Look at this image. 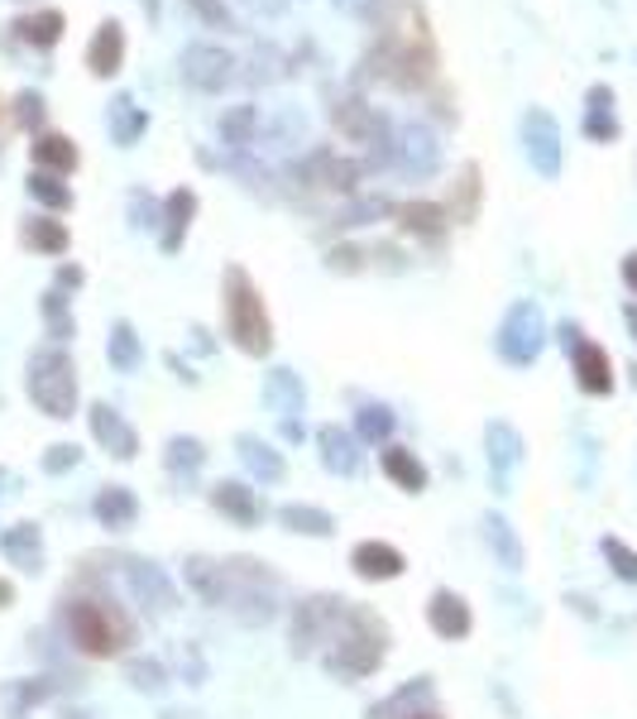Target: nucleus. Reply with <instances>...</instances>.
<instances>
[{
    "mask_svg": "<svg viewBox=\"0 0 637 719\" xmlns=\"http://www.w3.org/2000/svg\"><path fill=\"white\" fill-rule=\"evenodd\" d=\"M24 188H30V198L38 206H48V212H68V206H72V188L58 173H38V168H34Z\"/></svg>",
    "mask_w": 637,
    "mask_h": 719,
    "instance_id": "nucleus-43",
    "label": "nucleus"
},
{
    "mask_svg": "<svg viewBox=\"0 0 637 719\" xmlns=\"http://www.w3.org/2000/svg\"><path fill=\"white\" fill-rule=\"evenodd\" d=\"M255 130H259V111H255V106H235V111L221 115V139L235 144V149L255 144Z\"/></svg>",
    "mask_w": 637,
    "mask_h": 719,
    "instance_id": "nucleus-45",
    "label": "nucleus"
},
{
    "mask_svg": "<svg viewBox=\"0 0 637 719\" xmlns=\"http://www.w3.org/2000/svg\"><path fill=\"white\" fill-rule=\"evenodd\" d=\"M63 633H68V643L91 662L121 658V652L139 638L135 619H130L105 591H91V581H82V591H72L63 599Z\"/></svg>",
    "mask_w": 637,
    "mask_h": 719,
    "instance_id": "nucleus-1",
    "label": "nucleus"
},
{
    "mask_svg": "<svg viewBox=\"0 0 637 719\" xmlns=\"http://www.w3.org/2000/svg\"><path fill=\"white\" fill-rule=\"evenodd\" d=\"M585 135L608 144L618 135V115H614V91L608 87H590V106H585Z\"/></svg>",
    "mask_w": 637,
    "mask_h": 719,
    "instance_id": "nucleus-39",
    "label": "nucleus"
},
{
    "mask_svg": "<svg viewBox=\"0 0 637 719\" xmlns=\"http://www.w3.org/2000/svg\"><path fill=\"white\" fill-rule=\"evenodd\" d=\"M298 178H308L312 188H331V192H350L355 188V178H360V168L355 164H345L340 154H331V149H316L308 168H298Z\"/></svg>",
    "mask_w": 637,
    "mask_h": 719,
    "instance_id": "nucleus-28",
    "label": "nucleus"
},
{
    "mask_svg": "<svg viewBox=\"0 0 637 719\" xmlns=\"http://www.w3.org/2000/svg\"><path fill=\"white\" fill-rule=\"evenodd\" d=\"M393 164L403 168L407 178H432L442 168V144L427 125H403L393 139Z\"/></svg>",
    "mask_w": 637,
    "mask_h": 719,
    "instance_id": "nucleus-14",
    "label": "nucleus"
},
{
    "mask_svg": "<svg viewBox=\"0 0 637 719\" xmlns=\"http://www.w3.org/2000/svg\"><path fill=\"white\" fill-rule=\"evenodd\" d=\"M20 240L30 245V250L63 255V250H68V226H63V221H53V216H34V221H24Z\"/></svg>",
    "mask_w": 637,
    "mask_h": 719,
    "instance_id": "nucleus-41",
    "label": "nucleus"
},
{
    "mask_svg": "<svg viewBox=\"0 0 637 719\" xmlns=\"http://www.w3.org/2000/svg\"><path fill=\"white\" fill-rule=\"evenodd\" d=\"M249 5H255V10H269V15H278V10H283L288 0H249Z\"/></svg>",
    "mask_w": 637,
    "mask_h": 719,
    "instance_id": "nucleus-59",
    "label": "nucleus"
},
{
    "mask_svg": "<svg viewBox=\"0 0 637 719\" xmlns=\"http://www.w3.org/2000/svg\"><path fill=\"white\" fill-rule=\"evenodd\" d=\"M474 206H480V168L466 164V168H460V188H450L446 216H450V221H470Z\"/></svg>",
    "mask_w": 637,
    "mask_h": 719,
    "instance_id": "nucleus-44",
    "label": "nucleus"
},
{
    "mask_svg": "<svg viewBox=\"0 0 637 719\" xmlns=\"http://www.w3.org/2000/svg\"><path fill=\"white\" fill-rule=\"evenodd\" d=\"M350 571L360 575V581H369V585L398 581V575L407 571V557L398 552L393 542H383V538H365V542L350 547Z\"/></svg>",
    "mask_w": 637,
    "mask_h": 719,
    "instance_id": "nucleus-16",
    "label": "nucleus"
},
{
    "mask_svg": "<svg viewBox=\"0 0 637 719\" xmlns=\"http://www.w3.org/2000/svg\"><path fill=\"white\" fill-rule=\"evenodd\" d=\"M326 269H336V273H360V269H365V255L355 250V245H336V250L326 255Z\"/></svg>",
    "mask_w": 637,
    "mask_h": 719,
    "instance_id": "nucleus-51",
    "label": "nucleus"
},
{
    "mask_svg": "<svg viewBox=\"0 0 637 719\" xmlns=\"http://www.w3.org/2000/svg\"><path fill=\"white\" fill-rule=\"evenodd\" d=\"M561 346L570 350L580 394H590V398L614 394V360H608V350L600 341H585V332H580L575 322H561Z\"/></svg>",
    "mask_w": 637,
    "mask_h": 719,
    "instance_id": "nucleus-8",
    "label": "nucleus"
},
{
    "mask_svg": "<svg viewBox=\"0 0 637 719\" xmlns=\"http://www.w3.org/2000/svg\"><path fill=\"white\" fill-rule=\"evenodd\" d=\"M484 451H489V480H494V494H509V480L513 470L523 465V431L513 423H484Z\"/></svg>",
    "mask_w": 637,
    "mask_h": 719,
    "instance_id": "nucleus-13",
    "label": "nucleus"
},
{
    "mask_svg": "<svg viewBox=\"0 0 637 719\" xmlns=\"http://www.w3.org/2000/svg\"><path fill=\"white\" fill-rule=\"evenodd\" d=\"M623 317H628V332H633V341H637V307H628Z\"/></svg>",
    "mask_w": 637,
    "mask_h": 719,
    "instance_id": "nucleus-61",
    "label": "nucleus"
},
{
    "mask_svg": "<svg viewBox=\"0 0 637 719\" xmlns=\"http://www.w3.org/2000/svg\"><path fill=\"white\" fill-rule=\"evenodd\" d=\"M350 614H355V599H345V595H308V599H298L293 633H288L293 658H322V652L345 633Z\"/></svg>",
    "mask_w": 637,
    "mask_h": 719,
    "instance_id": "nucleus-6",
    "label": "nucleus"
},
{
    "mask_svg": "<svg viewBox=\"0 0 637 719\" xmlns=\"http://www.w3.org/2000/svg\"><path fill=\"white\" fill-rule=\"evenodd\" d=\"M365 441L355 437L350 427H340V423H326V427H316V451H322V465L331 470V475H360V465H365Z\"/></svg>",
    "mask_w": 637,
    "mask_h": 719,
    "instance_id": "nucleus-17",
    "label": "nucleus"
},
{
    "mask_svg": "<svg viewBox=\"0 0 637 719\" xmlns=\"http://www.w3.org/2000/svg\"><path fill=\"white\" fill-rule=\"evenodd\" d=\"M125 63V24L121 20H101L97 34L87 44V68L91 77H115Z\"/></svg>",
    "mask_w": 637,
    "mask_h": 719,
    "instance_id": "nucleus-24",
    "label": "nucleus"
},
{
    "mask_svg": "<svg viewBox=\"0 0 637 719\" xmlns=\"http://www.w3.org/2000/svg\"><path fill=\"white\" fill-rule=\"evenodd\" d=\"M600 552H604V561H608V571L618 575V581H628V585H637V552L623 538H604L600 542Z\"/></svg>",
    "mask_w": 637,
    "mask_h": 719,
    "instance_id": "nucleus-46",
    "label": "nucleus"
},
{
    "mask_svg": "<svg viewBox=\"0 0 637 719\" xmlns=\"http://www.w3.org/2000/svg\"><path fill=\"white\" fill-rule=\"evenodd\" d=\"M0 557H5L15 571H24V575H38V571H44V528L30 523V518L0 528Z\"/></svg>",
    "mask_w": 637,
    "mask_h": 719,
    "instance_id": "nucleus-18",
    "label": "nucleus"
},
{
    "mask_svg": "<svg viewBox=\"0 0 637 719\" xmlns=\"http://www.w3.org/2000/svg\"><path fill=\"white\" fill-rule=\"evenodd\" d=\"M484 542H489V552H494V561L509 575H517L523 571V561H527V552H523V538H517V528L503 514H494V508H489L484 514Z\"/></svg>",
    "mask_w": 637,
    "mask_h": 719,
    "instance_id": "nucleus-26",
    "label": "nucleus"
},
{
    "mask_svg": "<svg viewBox=\"0 0 637 719\" xmlns=\"http://www.w3.org/2000/svg\"><path fill=\"white\" fill-rule=\"evenodd\" d=\"M91 518L111 532H125L139 523V494L130 485H101L97 499H91Z\"/></svg>",
    "mask_w": 637,
    "mask_h": 719,
    "instance_id": "nucleus-22",
    "label": "nucleus"
},
{
    "mask_svg": "<svg viewBox=\"0 0 637 719\" xmlns=\"http://www.w3.org/2000/svg\"><path fill=\"white\" fill-rule=\"evenodd\" d=\"M105 130H111V139L121 144V149H130L144 130H149V115H144V106H135V97H115L111 106H105Z\"/></svg>",
    "mask_w": 637,
    "mask_h": 719,
    "instance_id": "nucleus-34",
    "label": "nucleus"
},
{
    "mask_svg": "<svg viewBox=\"0 0 637 719\" xmlns=\"http://www.w3.org/2000/svg\"><path fill=\"white\" fill-rule=\"evenodd\" d=\"M164 360H168V370H172V374H178V379H182V384H197V374H192V364H182L178 356H164Z\"/></svg>",
    "mask_w": 637,
    "mask_h": 719,
    "instance_id": "nucleus-56",
    "label": "nucleus"
},
{
    "mask_svg": "<svg viewBox=\"0 0 637 719\" xmlns=\"http://www.w3.org/2000/svg\"><path fill=\"white\" fill-rule=\"evenodd\" d=\"M235 456H241V465L259 480V485H283L288 480L283 451H273L264 437H255V431H241V437H235Z\"/></svg>",
    "mask_w": 637,
    "mask_h": 719,
    "instance_id": "nucleus-20",
    "label": "nucleus"
},
{
    "mask_svg": "<svg viewBox=\"0 0 637 719\" xmlns=\"http://www.w3.org/2000/svg\"><path fill=\"white\" fill-rule=\"evenodd\" d=\"M628 379H633V389H637V364H633V370H628Z\"/></svg>",
    "mask_w": 637,
    "mask_h": 719,
    "instance_id": "nucleus-63",
    "label": "nucleus"
},
{
    "mask_svg": "<svg viewBox=\"0 0 637 719\" xmlns=\"http://www.w3.org/2000/svg\"><path fill=\"white\" fill-rule=\"evenodd\" d=\"M206 499L216 514H225L235 523V528H255V523L264 518V504H259V494L245 485V480H216V485L206 490Z\"/></svg>",
    "mask_w": 637,
    "mask_h": 719,
    "instance_id": "nucleus-19",
    "label": "nucleus"
},
{
    "mask_svg": "<svg viewBox=\"0 0 637 719\" xmlns=\"http://www.w3.org/2000/svg\"><path fill=\"white\" fill-rule=\"evenodd\" d=\"M87 283V269L82 265H58V279H53V288H82Z\"/></svg>",
    "mask_w": 637,
    "mask_h": 719,
    "instance_id": "nucleus-53",
    "label": "nucleus"
},
{
    "mask_svg": "<svg viewBox=\"0 0 637 719\" xmlns=\"http://www.w3.org/2000/svg\"><path fill=\"white\" fill-rule=\"evenodd\" d=\"M63 30H68L63 10H34V15H20L15 20L20 44H30V48H53L63 38Z\"/></svg>",
    "mask_w": 637,
    "mask_h": 719,
    "instance_id": "nucleus-36",
    "label": "nucleus"
},
{
    "mask_svg": "<svg viewBox=\"0 0 637 719\" xmlns=\"http://www.w3.org/2000/svg\"><path fill=\"white\" fill-rule=\"evenodd\" d=\"M105 360H111V370H121V374L139 370L144 346H139V336H135V326H130V322H111V336H105Z\"/></svg>",
    "mask_w": 637,
    "mask_h": 719,
    "instance_id": "nucleus-38",
    "label": "nucleus"
},
{
    "mask_svg": "<svg viewBox=\"0 0 637 719\" xmlns=\"http://www.w3.org/2000/svg\"><path fill=\"white\" fill-rule=\"evenodd\" d=\"M389 212H393L389 198H360V202L345 206V212H336V226H369V221H379Z\"/></svg>",
    "mask_w": 637,
    "mask_h": 719,
    "instance_id": "nucleus-47",
    "label": "nucleus"
},
{
    "mask_svg": "<svg viewBox=\"0 0 637 719\" xmlns=\"http://www.w3.org/2000/svg\"><path fill=\"white\" fill-rule=\"evenodd\" d=\"M427 623L436 638L460 643V638H470V629H474V609L460 591H446L442 585V591H432V599H427Z\"/></svg>",
    "mask_w": 637,
    "mask_h": 719,
    "instance_id": "nucleus-15",
    "label": "nucleus"
},
{
    "mask_svg": "<svg viewBox=\"0 0 637 719\" xmlns=\"http://www.w3.org/2000/svg\"><path fill=\"white\" fill-rule=\"evenodd\" d=\"M30 159H34L38 173H58L63 178V173H72V168L82 164V154H77V144L68 135H53L48 130V135H38L30 144Z\"/></svg>",
    "mask_w": 637,
    "mask_h": 719,
    "instance_id": "nucleus-32",
    "label": "nucleus"
},
{
    "mask_svg": "<svg viewBox=\"0 0 637 719\" xmlns=\"http://www.w3.org/2000/svg\"><path fill=\"white\" fill-rule=\"evenodd\" d=\"M182 82L197 87V91H225L235 82V54L231 48H221V44H192V48H182Z\"/></svg>",
    "mask_w": 637,
    "mask_h": 719,
    "instance_id": "nucleus-10",
    "label": "nucleus"
},
{
    "mask_svg": "<svg viewBox=\"0 0 637 719\" xmlns=\"http://www.w3.org/2000/svg\"><path fill=\"white\" fill-rule=\"evenodd\" d=\"M623 283L633 288V297H637V250L633 255H623Z\"/></svg>",
    "mask_w": 637,
    "mask_h": 719,
    "instance_id": "nucleus-55",
    "label": "nucleus"
},
{
    "mask_svg": "<svg viewBox=\"0 0 637 719\" xmlns=\"http://www.w3.org/2000/svg\"><path fill=\"white\" fill-rule=\"evenodd\" d=\"M541 346H547V317H541V307L533 297H517V303L503 312V322L494 332L499 360L513 364V370H527V364H537Z\"/></svg>",
    "mask_w": 637,
    "mask_h": 719,
    "instance_id": "nucleus-7",
    "label": "nucleus"
},
{
    "mask_svg": "<svg viewBox=\"0 0 637 719\" xmlns=\"http://www.w3.org/2000/svg\"><path fill=\"white\" fill-rule=\"evenodd\" d=\"M398 231L436 245L450 231V216H446V206H436V202H407V206H398Z\"/></svg>",
    "mask_w": 637,
    "mask_h": 719,
    "instance_id": "nucleus-30",
    "label": "nucleus"
},
{
    "mask_svg": "<svg viewBox=\"0 0 637 719\" xmlns=\"http://www.w3.org/2000/svg\"><path fill=\"white\" fill-rule=\"evenodd\" d=\"M164 465H168V475L172 480H197L202 475V465H206V441L202 437H168L164 441Z\"/></svg>",
    "mask_w": 637,
    "mask_h": 719,
    "instance_id": "nucleus-33",
    "label": "nucleus"
},
{
    "mask_svg": "<svg viewBox=\"0 0 637 719\" xmlns=\"http://www.w3.org/2000/svg\"><path fill=\"white\" fill-rule=\"evenodd\" d=\"M24 389H30V403L53 423H68L77 413V398H82V389H77V364L63 346H38L30 364H24Z\"/></svg>",
    "mask_w": 637,
    "mask_h": 719,
    "instance_id": "nucleus-4",
    "label": "nucleus"
},
{
    "mask_svg": "<svg viewBox=\"0 0 637 719\" xmlns=\"http://www.w3.org/2000/svg\"><path fill=\"white\" fill-rule=\"evenodd\" d=\"M125 682L139 690V696H164L168 690V666L158 658H125Z\"/></svg>",
    "mask_w": 637,
    "mask_h": 719,
    "instance_id": "nucleus-42",
    "label": "nucleus"
},
{
    "mask_svg": "<svg viewBox=\"0 0 637 719\" xmlns=\"http://www.w3.org/2000/svg\"><path fill=\"white\" fill-rule=\"evenodd\" d=\"M5 494H10V470L0 465V504H5Z\"/></svg>",
    "mask_w": 637,
    "mask_h": 719,
    "instance_id": "nucleus-60",
    "label": "nucleus"
},
{
    "mask_svg": "<svg viewBox=\"0 0 637 719\" xmlns=\"http://www.w3.org/2000/svg\"><path fill=\"white\" fill-rule=\"evenodd\" d=\"M379 470H383V475H389L403 494H422V490H427V480H432V475H427V465L417 461V451L393 447V441L379 451Z\"/></svg>",
    "mask_w": 637,
    "mask_h": 719,
    "instance_id": "nucleus-29",
    "label": "nucleus"
},
{
    "mask_svg": "<svg viewBox=\"0 0 637 719\" xmlns=\"http://www.w3.org/2000/svg\"><path fill=\"white\" fill-rule=\"evenodd\" d=\"M264 403H269L278 417L308 413V384H302V374L288 370V364H273V370L264 374Z\"/></svg>",
    "mask_w": 637,
    "mask_h": 719,
    "instance_id": "nucleus-23",
    "label": "nucleus"
},
{
    "mask_svg": "<svg viewBox=\"0 0 637 719\" xmlns=\"http://www.w3.org/2000/svg\"><path fill=\"white\" fill-rule=\"evenodd\" d=\"M87 427H91V437H97V447L111 451L115 461H135L139 456V431L130 427V417L121 408H111V403H91Z\"/></svg>",
    "mask_w": 637,
    "mask_h": 719,
    "instance_id": "nucleus-12",
    "label": "nucleus"
},
{
    "mask_svg": "<svg viewBox=\"0 0 637 719\" xmlns=\"http://www.w3.org/2000/svg\"><path fill=\"white\" fill-rule=\"evenodd\" d=\"M278 523H283L288 532H298V538H331V532H336V518L316 504H283L278 508Z\"/></svg>",
    "mask_w": 637,
    "mask_h": 719,
    "instance_id": "nucleus-35",
    "label": "nucleus"
},
{
    "mask_svg": "<svg viewBox=\"0 0 637 719\" xmlns=\"http://www.w3.org/2000/svg\"><path fill=\"white\" fill-rule=\"evenodd\" d=\"M225 599L221 609H231L245 629H264L278 614V575L255 557H225Z\"/></svg>",
    "mask_w": 637,
    "mask_h": 719,
    "instance_id": "nucleus-5",
    "label": "nucleus"
},
{
    "mask_svg": "<svg viewBox=\"0 0 637 719\" xmlns=\"http://www.w3.org/2000/svg\"><path fill=\"white\" fill-rule=\"evenodd\" d=\"M192 10L202 20H211V24H221V30H231V10H225L221 0H192Z\"/></svg>",
    "mask_w": 637,
    "mask_h": 719,
    "instance_id": "nucleus-52",
    "label": "nucleus"
},
{
    "mask_svg": "<svg viewBox=\"0 0 637 719\" xmlns=\"http://www.w3.org/2000/svg\"><path fill=\"white\" fill-rule=\"evenodd\" d=\"M10 605H15V585L0 581V609H10Z\"/></svg>",
    "mask_w": 637,
    "mask_h": 719,
    "instance_id": "nucleus-58",
    "label": "nucleus"
},
{
    "mask_svg": "<svg viewBox=\"0 0 637 719\" xmlns=\"http://www.w3.org/2000/svg\"><path fill=\"white\" fill-rule=\"evenodd\" d=\"M432 696H436L432 676H417V682H403L393 696H383V700L369 705L365 719H413L422 710H432Z\"/></svg>",
    "mask_w": 637,
    "mask_h": 719,
    "instance_id": "nucleus-21",
    "label": "nucleus"
},
{
    "mask_svg": "<svg viewBox=\"0 0 637 719\" xmlns=\"http://www.w3.org/2000/svg\"><path fill=\"white\" fill-rule=\"evenodd\" d=\"M336 5L345 10V15H375L379 0H336Z\"/></svg>",
    "mask_w": 637,
    "mask_h": 719,
    "instance_id": "nucleus-54",
    "label": "nucleus"
},
{
    "mask_svg": "<svg viewBox=\"0 0 637 719\" xmlns=\"http://www.w3.org/2000/svg\"><path fill=\"white\" fill-rule=\"evenodd\" d=\"M221 312H225V336L231 346L249 360H264L273 350V322H269V307H264L255 279L231 265L221 273Z\"/></svg>",
    "mask_w": 637,
    "mask_h": 719,
    "instance_id": "nucleus-2",
    "label": "nucleus"
},
{
    "mask_svg": "<svg viewBox=\"0 0 637 719\" xmlns=\"http://www.w3.org/2000/svg\"><path fill=\"white\" fill-rule=\"evenodd\" d=\"M413 719H442V715H436V710H422V715H413Z\"/></svg>",
    "mask_w": 637,
    "mask_h": 719,
    "instance_id": "nucleus-62",
    "label": "nucleus"
},
{
    "mask_svg": "<svg viewBox=\"0 0 637 719\" xmlns=\"http://www.w3.org/2000/svg\"><path fill=\"white\" fill-rule=\"evenodd\" d=\"M355 437L365 441V447H389V437L398 431V417L389 403H360V413H355Z\"/></svg>",
    "mask_w": 637,
    "mask_h": 719,
    "instance_id": "nucleus-37",
    "label": "nucleus"
},
{
    "mask_svg": "<svg viewBox=\"0 0 637 719\" xmlns=\"http://www.w3.org/2000/svg\"><path fill=\"white\" fill-rule=\"evenodd\" d=\"M523 149H527V164H533L541 178L561 173V125L551 121V111L533 106L523 115Z\"/></svg>",
    "mask_w": 637,
    "mask_h": 719,
    "instance_id": "nucleus-11",
    "label": "nucleus"
},
{
    "mask_svg": "<svg viewBox=\"0 0 637 719\" xmlns=\"http://www.w3.org/2000/svg\"><path fill=\"white\" fill-rule=\"evenodd\" d=\"M130 216H135L139 231H158V221H164V206L149 202V192H130Z\"/></svg>",
    "mask_w": 637,
    "mask_h": 719,
    "instance_id": "nucleus-49",
    "label": "nucleus"
},
{
    "mask_svg": "<svg viewBox=\"0 0 637 719\" xmlns=\"http://www.w3.org/2000/svg\"><path fill=\"white\" fill-rule=\"evenodd\" d=\"M383 658H389V629H383L375 609L355 605L345 633L322 652V666L331 676H340V682H365V676H375L383 666Z\"/></svg>",
    "mask_w": 637,
    "mask_h": 719,
    "instance_id": "nucleus-3",
    "label": "nucleus"
},
{
    "mask_svg": "<svg viewBox=\"0 0 637 719\" xmlns=\"http://www.w3.org/2000/svg\"><path fill=\"white\" fill-rule=\"evenodd\" d=\"M192 216H197V192L192 188H172L168 202H164V221H158V245H164V255L182 250Z\"/></svg>",
    "mask_w": 637,
    "mask_h": 719,
    "instance_id": "nucleus-25",
    "label": "nucleus"
},
{
    "mask_svg": "<svg viewBox=\"0 0 637 719\" xmlns=\"http://www.w3.org/2000/svg\"><path fill=\"white\" fill-rule=\"evenodd\" d=\"M283 437H288V441H302V437H308V427H302L298 417H283Z\"/></svg>",
    "mask_w": 637,
    "mask_h": 719,
    "instance_id": "nucleus-57",
    "label": "nucleus"
},
{
    "mask_svg": "<svg viewBox=\"0 0 637 719\" xmlns=\"http://www.w3.org/2000/svg\"><path fill=\"white\" fill-rule=\"evenodd\" d=\"M53 696H63V682L58 676H20V682L5 686V715L10 719H24L38 705H48Z\"/></svg>",
    "mask_w": 637,
    "mask_h": 719,
    "instance_id": "nucleus-27",
    "label": "nucleus"
},
{
    "mask_svg": "<svg viewBox=\"0 0 637 719\" xmlns=\"http://www.w3.org/2000/svg\"><path fill=\"white\" fill-rule=\"evenodd\" d=\"M38 312H44V326H48L53 346H63V341H72L77 336V317H72L68 297H63V288H48V293L38 297Z\"/></svg>",
    "mask_w": 637,
    "mask_h": 719,
    "instance_id": "nucleus-40",
    "label": "nucleus"
},
{
    "mask_svg": "<svg viewBox=\"0 0 637 719\" xmlns=\"http://www.w3.org/2000/svg\"><path fill=\"white\" fill-rule=\"evenodd\" d=\"M182 575H188V591L202 599V605L221 609V599H225V566L216 557H188V561H182Z\"/></svg>",
    "mask_w": 637,
    "mask_h": 719,
    "instance_id": "nucleus-31",
    "label": "nucleus"
},
{
    "mask_svg": "<svg viewBox=\"0 0 637 719\" xmlns=\"http://www.w3.org/2000/svg\"><path fill=\"white\" fill-rule=\"evenodd\" d=\"M115 566H121V581H125L130 599H135L144 614L164 619V614L178 609V591H172L164 566H154V561H144V557H115Z\"/></svg>",
    "mask_w": 637,
    "mask_h": 719,
    "instance_id": "nucleus-9",
    "label": "nucleus"
},
{
    "mask_svg": "<svg viewBox=\"0 0 637 719\" xmlns=\"http://www.w3.org/2000/svg\"><path fill=\"white\" fill-rule=\"evenodd\" d=\"M15 121H20L24 130H38V125H44V97H38V91H20V97H15Z\"/></svg>",
    "mask_w": 637,
    "mask_h": 719,
    "instance_id": "nucleus-50",
    "label": "nucleus"
},
{
    "mask_svg": "<svg viewBox=\"0 0 637 719\" xmlns=\"http://www.w3.org/2000/svg\"><path fill=\"white\" fill-rule=\"evenodd\" d=\"M38 465H44L48 475H68V470L82 465V447H77V441H53Z\"/></svg>",
    "mask_w": 637,
    "mask_h": 719,
    "instance_id": "nucleus-48",
    "label": "nucleus"
}]
</instances>
